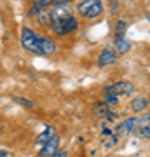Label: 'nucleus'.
I'll list each match as a JSON object with an SVG mask.
<instances>
[{
  "label": "nucleus",
  "instance_id": "nucleus-1",
  "mask_svg": "<svg viewBox=\"0 0 150 157\" xmlns=\"http://www.w3.org/2000/svg\"><path fill=\"white\" fill-rule=\"evenodd\" d=\"M77 11L86 19H94L103 14V4H101V0H84L79 4Z\"/></svg>",
  "mask_w": 150,
  "mask_h": 157
},
{
  "label": "nucleus",
  "instance_id": "nucleus-2",
  "mask_svg": "<svg viewBox=\"0 0 150 157\" xmlns=\"http://www.w3.org/2000/svg\"><path fill=\"white\" fill-rule=\"evenodd\" d=\"M21 45L26 51H32L35 54H40V35H37L30 28H25L21 32Z\"/></svg>",
  "mask_w": 150,
  "mask_h": 157
},
{
  "label": "nucleus",
  "instance_id": "nucleus-3",
  "mask_svg": "<svg viewBox=\"0 0 150 157\" xmlns=\"http://www.w3.org/2000/svg\"><path fill=\"white\" fill-rule=\"evenodd\" d=\"M106 93L115 96H129V94H134V86L129 80H121V82H115L113 86H108Z\"/></svg>",
  "mask_w": 150,
  "mask_h": 157
},
{
  "label": "nucleus",
  "instance_id": "nucleus-4",
  "mask_svg": "<svg viewBox=\"0 0 150 157\" xmlns=\"http://www.w3.org/2000/svg\"><path fill=\"white\" fill-rule=\"evenodd\" d=\"M58 145H60V138L56 135L51 136V140H47L42 147V150H40V155L42 157H52L54 155V152L58 150Z\"/></svg>",
  "mask_w": 150,
  "mask_h": 157
},
{
  "label": "nucleus",
  "instance_id": "nucleus-5",
  "mask_svg": "<svg viewBox=\"0 0 150 157\" xmlns=\"http://www.w3.org/2000/svg\"><path fill=\"white\" fill-rule=\"evenodd\" d=\"M117 61V54L113 49H103L101 51L100 58H98V65L100 67H110Z\"/></svg>",
  "mask_w": 150,
  "mask_h": 157
},
{
  "label": "nucleus",
  "instance_id": "nucleus-6",
  "mask_svg": "<svg viewBox=\"0 0 150 157\" xmlns=\"http://www.w3.org/2000/svg\"><path fill=\"white\" fill-rule=\"evenodd\" d=\"M136 128H138V117H129V119H126L122 124L117 126V131H119L121 135H128V133L136 131Z\"/></svg>",
  "mask_w": 150,
  "mask_h": 157
},
{
  "label": "nucleus",
  "instance_id": "nucleus-7",
  "mask_svg": "<svg viewBox=\"0 0 150 157\" xmlns=\"http://www.w3.org/2000/svg\"><path fill=\"white\" fill-rule=\"evenodd\" d=\"M56 44L47 37H40V54H54Z\"/></svg>",
  "mask_w": 150,
  "mask_h": 157
},
{
  "label": "nucleus",
  "instance_id": "nucleus-8",
  "mask_svg": "<svg viewBox=\"0 0 150 157\" xmlns=\"http://www.w3.org/2000/svg\"><path fill=\"white\" fill-rule=\"evenodd\" d=\"M148 107V100L145 98V96H136L133 101H131V108H133L134 112H141L145 108Z\"/></svg>",
  "mask_w": 150,
  "mask_h": 157
},
{
  "label": "nucleus",
  "instance_id": "nucleus-9",
  "mask_svg": "<svg viewBox=\"0 0 150 157\" xmlns=\"http://www.w3.org/2000/svg\"><path fill=\"white\" fill-rule=\"evenodd\" d=\"M117 51H119V52H121V54H126V52H128L129 51V47H131V44H129V40H126L122 37V39H117Z\"/></svg>",
  "mask_w": 150,
  "mask_h": 157
},
{
  "label": "nucleus",
  "instance_id": "nucleus-10",
  "mask_svg": "<svg viewBox=\"0 0 150 157\" xmlns=\"http://www.w3.org/2000/svg\"><path fill=\"white\" fill-rule=\"evenodd\" d=\"M136 136L141 138V140H148L150 138V126H141V128H136Z\"/></svg>",
  "mask_w": 150,
  "mask_h": 157
},
{
  "label": "nucleus",
  "instance_id": "nucleus-11",
  "mask_svg": "<svg viewBox=\"0 0 150 157\" xmlns=\"http://www.w3.org/2000/svg\"><path fill=\"white\" fill-rule=\"evenodd\" d=\"M52 135H54V128H47L44 133L39 136V141H40V143H45L47 140H51V136H52Z\"/></svg>",
  "mask_w": 150,
  "mask_h": 157
},
{
  "label": "nucleus",
  "instance_id": "nucleus-12",
  "mask_svg": "<svg viewBox=\"0 0 150 157\" xmlns=\"http://www.w3.org/2000/svg\"><path fill=\"white\" fill-rule=\"evenodd\" d=\"M126 30H128L126 21H119V23H117V39H122L124 33H126Z\"/></svg>",
  "mask_w": 150,
  "mask_h": 157
},
{
  "label": "nucleus",
  "instance_id": "nucleus-13",
  "mask_svg": "<svg viewBox=\"0 0 150 157\" xmlns=\"http://www.w3.org/2000/svg\"><path fill=\"white\" fill-rule=\"evenodd\" d=\"M141 126H150V113L138 119V128H141Z\"/></svg>",
  "mask_w": 150,
  "mask_h": 157
},
{
  "label": "nucleus",
  "instance_id": "nucleus-14",
  "mask_svg": "<svg viewBox=\"0 0 150 157\" xmlns=\"http://www.w3.org/2000/svg\"><path fill=\"white\" fill-rule=\"evenodd\" d=\"M117 101H119V98H117L115 94H108V93L105 94V103H112V105H113Z\"/></svg>",
  "mask_w": 150,
  "mask_h": 157
},
{
  "label": "nucleus",
  "instance_id": "nucleus-15",
  "mask_svg": "<svg viewBox=\"0 0 150 157\" xmlns=\"http://www.w3.org/2000/svg\"><path fill=\"white\" fill-rule=\"evenodd\" d=\"M52 2H54V0H35V4L39 7H47V6H51Z\"/></svg>",
  "mask_w": 150,
  "mask_h": 157
},
{
  "label": "nucleus",
  "instance_id": "nucleus-16",
  "mask_svg": "<svg viewBox=\"0 0 150 157\" xmlns=\"http://www.w3.org/2000/svg\"><path fill=\"white\" fill-rule=\"evenodd\" d=\"M52 157H68V155H67V152L65 150H56Z\"/></svg>",
  "mask_w": 150,
  "mask_h": 157
},
{
  "label": "nucleus",
  "instance_id": "nucleus-17",
  "mask_svg": "<svg viewBox=\"0 0 150 157\" xmlns=\"http://www.w3.org/2000/svg\"><path fill=\"white\" fill-rule=\"evenodd\" d=\"M0 157H6V152L4 150H0Z\"/></svg>",
  "mask_w": 150,
  "mask_h": 157
}]
</instances>
